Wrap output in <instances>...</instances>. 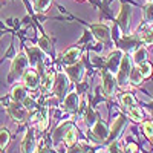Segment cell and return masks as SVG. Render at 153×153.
I'll list each match as a JSON object with an SVG mask.
<instances>
[{
  "instance_id": "cell-1",
  "label": "cell",
  "mask_w": 153,
  "mask_h": 153,
  "mask_svg": "<svg viewBox=\"0 0 153 153\" xmlns=\"http://www.w3.org/2000/svg\"><path fill=\"white\" fill-rule=\"evenodd\" d=\"M130 71H132V58L127 57V55H123L120 68L117 71V83L120 86H126V83L129 81Z\"/></svg>"
},
{
  "instance_id": "cell-2",
  "label": "cell",
  "mask_w": 153,
  "mask_h": 153,
  "mask_svg": "<svg viewBox=\"0 0 153 153\" xmlns=\"http://www.w3.org/2000/svg\"><path fill=\"white\" fill-rule=\"evenodd\" d=\"M29 66V60L25 54H19L14 60H12V65H11V72H9V76L11 78H19L22 74L26 72Z\"/></svg>"
},
{
  "instance_id": "cell-3",
  "label": "cell",
  "mask_w": 153,
  "mask_h": 153,
  "mask_svg": "<svg viewBox=\"0 0 153 153\" xmlns=\"http://www.w3.org/2000/svg\"><path fill=\"white\" fill-rule=\"evenodd\" d=\"M8 112H9V117L12 120H16L19 123H23L26 121L28 117H29V110L25 107L22 103H17V101H12L8 107Z\"/></svg>"
},
{
  "instance_id": "cell-4",
  "label": "cell",
  "mask_w": 153,
  "mask_h": 153,
  "mask_svg": "<svg viewBox=\"0 0 153 153\" xmlns=\"http://www.w3.org/2000/svg\"><path fill=\"white\" fill-rule=\"evenodd\" d=\"M66 75L74 81V83H80L84 76V66L80 61L74 63V65H69L66 69Z\"/></svg>"
},
{
  "instance_id": "cell-5",
  "label": "cell",
  "mask_w": 153,
  "mask_h": 153,
  "mask_svg": "<svg viewBox=\"0 0 153 153\" xmlns=\"http://www.w3.org/2000/svg\"><path fill=\"white\" fill-rule=\"evenodd\" d=\"M117 89V80L113 78L110 71H103V91L107 97H112Z\"/></svg>"
},
{
  "instance_id": "cell-6",
  "label": "cell",
  "mask_w": 153,
  "mask_h": 153,
  "mask_svg": "<svg viewBox=\"0 0 153 153\" xmlns=\"http://www.w3.org/2000/svg\"><path fill=\"white\" fill-rule=\"evenodd\" d=\"M80 107V97L76 95V92H71L69 95H66V98L63 100V109L69 113L76 112Z\"/></svg>"
},
{
  "instance_id": "cell-7",
  "label": "cell",
  "mask_w": 153,
  "mask_h": 153,
  "mask_svg": "<svg viewBox=\"0 0 153 153\" xmlns=\"http://www.w3.org/2000/svg\"><path fill=\"white\" fill-rule=\"evenodd\" d=\"M68 86H69V80L65 74H58L55 76V83H54V89L52 91L55 92L57 97H63L68 91Z\"/></svg>"
},
{
  "instance_id": "cell-8",
  "label": "cell",
  "mask_w": 153,
  "mask_h": 153,
  "mask_svg": "<svg viewBox=\"0 0 153 153\" xmlns=\"http://www.w3.org/2000/svg\"><path fill=\"white\" fill-rule=\"evenodd\" d=\"M91 29H92V34L95 35V38L100 40V42H107L110 38V28L107 26V25H103V23L92 25Z\"/></svg>"
},
{
  "instance_id": "cell-9",
  "label": "cell",
  "mask_w": 153,
  "mask_h": 153,
  "mask_svg": "<svg viewBox=\"0 0 153 153\" xmlns=\"http://www.w3.org/2000/svg\"><path fill=\"white\" fill-rule=\"evenodd\" d=\"M130 16H132L130 6H129V5H123V6H121V12H120V16H118V25H120V28H121L124 32L129 29Z\"/></svg>"
},
{
  "instance_id": "cell-10",
  "label": "cell",
  "mask_w": 153,
  "mask_h": 153,
  "mask_svg": "<svg viewBox=\"0 0 153 153\" xmlns=\"http://www.w3.org/2000/svg\"><path fill=\"white\" fill-rule=\"evenodd\" d=\"M40 84V78H38V74L35 71H26L23 75V86L34 91Z\"/></svg>"
},
{
  "instance_id": "cell-11",
  "label": "cell",
  "mask_w": 153,
  "mask_h": 153,
  "mask_svg": "<svg viewBox=\"0 0 153 153\" xmlns=\"http://www.w3.org/2000/svg\"><path fill=\"white\" fill-rule=\"evenodd\" d=\"M35 152V139H34V130H28L22 141V153H34Z\"/></svg>"
},
{
  "instance_id": "cell-12",
  "label": "cell",
  "mask_w": 153,
  "mask_h": 153,
  "mask_svg": "<svg viewBox=\"0 0 153 153\" xmlns=\"http://www.w3.org/2000/svg\"><path fill=\"white\" fill-rule=\"evenodd\" d=\"M28 60H29V65L37 66L38 69H43V54H42V49H29L28 51Z\"/></svg>"
},
{
  "instance_id": "cell-13",
  "label": "cell",
  "mask_w": 153,
  "mask_h": 153,
  "mask_svg": "<svg viewBox=\"0 0 153 153\" xmlns=\"http://www.w3.org/2000/svg\"><path fill=\"white\" fill-rule=\"evenodd\" d=\"M92 133H94V136L95 138H98V139H107L109 138V130H107V126L104 124V123H101V121H95L94 123V126H92Z\"/></svg>"
},
{
  "instance_id": "cell-14",
  "label": "cell",
  "mask_w": 153,
  "mask_h": 153,
  "mask_svg": "<svg viewBox=\"0 0 153 153\" xmlns=\"http://www.w3.org/2000/svg\"><path fill=\"white\" fill-rule=\"evenodd\" d=\"M80 55H81V51L78 48H71L63 55V61H65V65H74V63L78 61Z\"/></svg>"
},
{
  "instance_id": "cell-15",
  "label": "cell",
  "mask_w": 153,
  "mask_h": 153,
  "mask_svg": "<svg viewBox=\"0 0 153 153\" xmlns=\"http://www.w3.org/2000/svg\"><path fill=\"white\" fill-rule=\"evenodd\" d=\"M121 58H123V52L121 51H113V52L109 55V69L117 72V69L120 68V63H121Z\"/></svg>"
},
{
  "instance_id": "cell-16",
  "label": "cell",
  "mask_w": 153,
  "mask_h": 153,
  "mask_svg": "<svg viewBox=\"0 0 153 153\" xmlns=\"http://www.w3.org/2000/svg\"><path fill=\"white\" fill-rule=\"evenodd\" d=\"M11 97H12V101H17V103H22V101L28 97L26 87H25V86H16V87L11 91Z\"/></svg>"
},
{
  "instance_id": "cell-17",
  "label": "cell",
  "mask_w": 153,
  "mask_h": 153,
  "mask_svg": "<svg viewBox=\"0 0 153 153\" xmlns=\"http://www.w3.org/2000/svg\"><path fill=\"white\" fill-rule=\"evenodd\" d=\"M54 83H55V75L54 74H46L42 80V91L43 92H51L54 89Z\"/></svg>"
},
{
  "instance_id": "cell-18",
  "label": "cell",
  "mask_w": 153,
  "mask_h": 153,
  "mask_svg": "<svg viewBox=\"0 0 153 153\" xmlns=\"http://www.w3.org/2000/svg\"><path fill=\"white\" fill-rule=\"evenodd\" d=\"M126 126V118L124 117H118L112 123V129H110V133L113 135V138H117L120 135V132L123 130V127Z\"/></svg>"
},
{
  "instance_id": "cell-19",
  "label": "cell",
  "mask_w": 153,
  "mask_h": 153,
  "mask_svg": "<svg viewBox=\"0 0 153 153\" xmlns=\"http://www.w3.org/2000/svg\"><path fill=\"white\" fill-rule=\"evenodd\" d=\"M121 103H123V106L127 109V112H129L130 109H133V107L138 106V104H136V101H135V98H133L130 94H123V97H121Z\"/></svg>"
},
{
  "instance_id": "cell-20",
  "label": "cell",
  "mask_w": 153,
  "mask_h": 153,
  "mask_svg": "<svg viewBox=\"0 0 153 153\" xmlns=\"http://www.w3.org/2000/svg\"><path fill=\"white\" fill-rule=\"evenodd\" d=\"M143 78H144V76L141 75V72H139L138 66H136V69H132V71H130V75H129V80H130V83H132L133 86H138V84H141Z\"/></svg>"
},
{
  "instance_id": "cell-21",
  "label": "cell",
  "mask_w": 153,
  "mask_h": 153,
  "mask_svg": "<svg viewBox=\"0 0 153 153\" xmlns=\"http://www.w3.org/2000/svg\"><path fill=\"white\" fill-rule=\"evenodd\" d=\"M132 58H133V61L136 63V66H138V65H141V63H144V61H146V58H147V52H146V49H144V48L136 49Z\"/></svg>"
},
{
  "instance_id": "cell-22",
  "label": "cell",
  "mask_w": 153,
  "mask_h": 153,
  "mask_svg": "<svg viewBox=\"0 0 153 153\" xmlns=\"http://www.w3.org/2000/svg\"><path fill=\"white\" fill-rule=\"evenodd\" d=\"M75 141H76V129L75 127H71L65 135V143H66V146L72 147L75 144Z\"/></svg>"
},
{
  "instance_id": "cell-23",
  "label": "cell",
  "mask_w": 153,
  "mask_h": 153,
  "mask_svg": "<svg viewBox=\"0 0 153 153\" xmlns=\"http://www.w3.org/2000/svg\"><path fill=\"white\" fill-rule=\"evenodd\" d=\"M51 3H52V0H34V9L37 12H45Z\"/></svg>"
},
{
  "instance_id": "cell-24",
  "label": "cell",
  "mask_w": 153,
  "mask_h": 153,
  "mask_svg": "<svg viewBox=\"0 0 153 153\" xmlns=\"http://www.w3.org/2000/svg\"><path fill=\"white\" fill-rule=\"evenodd\" d=\"M138 69H139V72H141V75L144 76V78L150 76V75H152V72H153L152 65H150V63H147V61L141 63V65H138Z\"/></svg>"
},
{
  "instance_id": "cell-25",
  "label": "cell",
  "mask_w": 153,
  "mask_h": 153,
  "mask_svg": "<svg viewBox=\"0 0 153 153\" xmlns=\"http://www.w3.org/2000/svg\"><path fill=\"white\" fill-rule=\"evenodd\" d=\"M9 144V132L6 129H0V149H6Z\"/></svg>"
},
{
  "instance_id": "cell-26",
  "label": "cell",
  "mask_w": 153,
  "mask_h": 153,
  "mask_svg": "<svg viewBox=\"0 0 153 153\" xmlns=\"http://www.w3.org/2000/svg\"><path fill=\"white\" fill-rule=\"evenodd\" d=\"M144 20L146 22H153V2H149L144 6Z\"/></svg>"
},
{
  "instance_id": "cell-27",
  "label": "cell",
  "mask_w": 153,
  "mask_h": 153,
  "mask_svg": "<svg viewBox=\"0 0 153 153\" xmlns=\"http://www.w3.org/2000/svg\"><path fill=\"white\" fill-rule=\"evenodd\" d=\"M38 48H40L42 51H45V52H48V51L51 49V43H49V38L48 37H40V40H38Z\"/></svg>"
},
{
  "instance_id": "cell-28",
  "label": "cell",
  "mask_w": 153,
  "mask_h": 153,
  "mask_svg": "<svg viewBox=\"0 0 153 153\" xmlns=\"http://www.w3.org/2000/svg\"><path fill=\"white\" fill-rule=\"evenodd\" d=\"M143 132L147 138H153V121H147L143 124Z\"/></svg>"
},
{
  "instance_id": "cell-29",
  "label": "cell",
  "mask_w": 153,
  "mask_h": 153,
  "mask_svg": "<svg viewBox=\"0 0 153 153\" xmlns=\"http://www.w3.org/2000/svg\"><path fill=\"white\" fill-rule=\"evenodd\" d=\"M22 104L26 107L28 110H34V107H35V103H34V100L32 98H29V97H26L23 101H22Z\"/></svg>"
},
{
  "instance_id": "cell-30",
  "label": "cell",
  "mask_w": 153,
  "mask_h": 153,
  "mask_svg": "<svg viewBox=\"0 0 153 153\" xmlns=\"http://www.w3.org/2000/svg\"><path fill=\"white\" fill-rule=\"evenodd\" d=\"M143 40H144V43H147V45H153V28L143 35Z\"/></svg>"
},
{
  "instance_id": "cell-31",
  "label": "cell",
  "mask_w": 153,
  "mask_h": 153,
  "mask_svg": "<svg viewBox=\"0 0 153 153\" xmlns=\"http://www.w3.org/2000/svg\"><path fill=\"white\" fill-rule=\"evenodd\" d=\"M109 152H110V153H124V152H123V149L120 147V144H118V143H113V144H110Z\"/></svg>"
},
{
  "instance_id": "cell-32",
  "label": "cell",
  "mask_w": 153,
  "mask_h": 153,
  "mask_svg": "<svg viewBox=\"0 0 153 153\" xmlns=\"http://www.w3.org/2000/svg\"><path fill=\"white\" fill-rule=\"evenodd\" d=\"M127 150H129L130 153H138V146H136V144H129Z\"/></svg>"
},
{
  "instance_id": "cell-33",
  "label": "cell",
  "mask_w": 153,
  "mask_h": 153,
  "mask_svg": "<svg viewBox=\"0 0 153 153\" xmlns=\"http://www.w3.org/2000/svg\"><path fill=\"white\" fill-rule=\"evenodd\" d=\"M69 153H83V150H81L80 147H75V149H71Z\"/></svg>"
},
{
  "instance_id": "cell-34",
  "label": "cell",
  "mask_w": 153,
  "mask_h": 153,
  "mask_svg": "<svg viewBox=\"0 0 153 153\" xmlns=\"http://www.w3.org/2000/svg\"><path fill=\"white\" fill-rule=\"evenodd\" d=\"M34 153H48V149H45V147H42V149H35Z\"/></svg>"
},
{
  "instance_id": "cell-35",
  "label": "cell",
  "mask_w": 153,
  "mask_h": 153,
  "mask_svg": "<svg viewBox=\"0 0 153 153\" xmlns=\"http://www.w3.org/2000/svg\"><path fill=\"white\" fill-rule=\"evenodd\" d=\"M147 2H153V0H147Z\"/></svg>"
}]
</instances>
